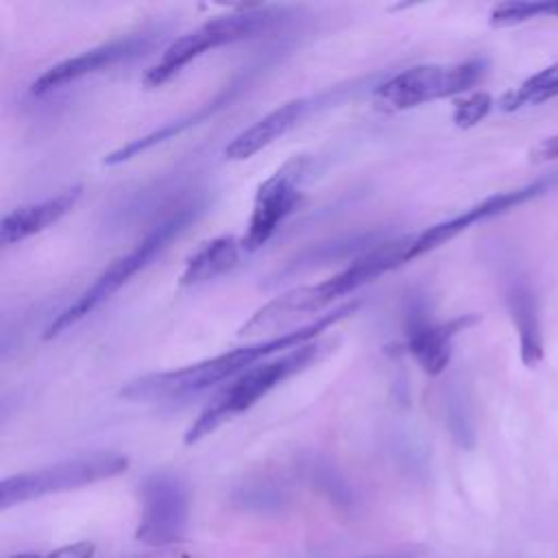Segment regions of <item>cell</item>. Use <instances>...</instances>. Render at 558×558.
I'll list each match as a JSON object with an SVG mask.
<instances>
[{
    "label": "cell",
    "mask_w": 558,
    "mask_h": 558,
    "mask_svg": "<svg viewBox=\"0 0 558 558\" xmlns=\"http://www.w3.org/2000/svg\"><path fill=\"white\" fill-rule=\"evenodd\" d=\"M532 157L536 161H547V159H558V135H551V137H545L534 150H532Z\"/></svg>",
    "instance_id": "cell-22"
},
{
    "label": "cell",
    "mask_w": 558,
    "mask_h": 558,
    "mask_svg": "<svg viewBox=\"0 0 558 558\" xmlns=\"http://www.w3.org/2000/svg\"><path fill=\"white\" fill-rule=\"evenodd\" d=\"M357 307H360V301H349L314 318L312 323L290 329L281 336L255 340L251 344L218 353L207 360H198L194 364H187L174 371H161V373H148V375L135 377L120 388V397L133 399V401H166V399H183V397L198 395L222 381L229 384L251 366L316 340L323 331L331 329L336 323L351 316Z\"/></svg>",
    "instance_id": "cell-1"
},
{
    "label": "cell",
    "mask_w": 558,
    "mask_h": 558,
    "mask_svg": "<svg viewBox=\"0 0 558 558\" xmlns=\"http://www.w3.org/2000/svg\"><path fill=\"white\" fill-rule=\"evenodd\" d=\"M405 248H408V235L381 240L373 248L353 257V262L340 272L318 283L299 286L275 296L272 301L255 310L251 318L240 327L238 333L246 338L272 333L277 329L292 325L296 318H303L307 314H316L329 307L340 296H347L355 292L360 286H366L373 279L408 264Z\"/></svg>",
    "instance_id": "cell-2"
},
{
    "label": "cell",
    "mask_w": 558,
    "mask_h": 558,
    "mask_svg": "<svg viewBox=\"0 0 558 558\" xmlns=\"http://www.w3.org/2000/svg\"><path fill=\"white\" fill-rule=\"evenodd\" d=\"M142 512L135 538L150 547L179 543L187 527L190 497L181 477L172 473H153L140 488Z\"/></svg>",
    "instance_id": "cell-9"
},
{
    "label": "cell",
    "mask_w": 558,
    "mask_h": 558,
    "mask_svg": "<svg viewBox=\"0 0 558 558\" xmlns=\"http://www.w3.org/2000/svg\"><path fill=\"white\" fill-rule=\"evenodd\" d=\"M477 320L475 314H462L445 323H434L427 310L414 303L405 316V349L427 375L436 377L451 360L453 338Z\"/></svg>",
    "instance_id": "cell-12"
},
{
    "label": "cell",
    "mask_w": 558,
    "mask_h": 558,
    "mask_svg": "<svg viewBox=\"0 0 558 558\" xmlns=\"http://www.w3.org/2000/svg\"><path fill=\"white\" fill-rule=\"evenodd\" d=\"M201 211L198 203L181 205L177 211H172L168 218H163L159 225H155L133 248L118 255L113 262L107 264V268L65 307L61 310L50 325L44 331V338H57L59 333L68 331L72 325L83 320L87 314H92L96 307H100L105 301H109L122 286L131 281L133 275L144 270L157 255L174 240L179 238L190 222L196 220Z\"/></svg>",
    "instance_id": "cell-4"
},
{
    "label": "cell",
    "mask_w": 558,
    "mask_h": 558,
    "mask_svg": "<svg viewBox=\"0 0 558 558\" xmlns=\"http://www.w3.org/2000/svg\"><path fill=\"white\" fill-rule=\"evenodd\" d=\"M129 469V458L113 451H96L54 462L35 471H24L0 482V508L7 510L17 504L41 499L46 495L74 490L109 477H116Z\"/></svg>",
    "instance_id": "cell-7"
},
{
    "label": "cell",
    "mask_w": 558,
    "mask_h": 558,
    "mask_svg": "<svg viewBox=\"0 0 558 558\" xmlns=\"http://www.w3.org/2000/svg\"><path fill=\"white\" fill-rule=\"evenodd\" d=\"M556 96H558V63L547 65L545 70L525 78L519 87L504 94L501 100H499V109L501 111H517L521 107L547 102Z\"/></svg>",
    "instance_id": "cell-18"
},
{
    "label": "cell",
    "mask_w": 558,
    "mask_h": 558,
    "mask_svg": "<svg viewBox=\"0 0 558 558\" xmlns=\"http://www.w3.org/2000/svg\"><path fill=\"white\" fill-rule=\"evenodd\" d=\"M331 98H333V92H325V94H316V96L292 98V100L275 107L272 111H268L266 116L255 120L251 126L240 131L225 146V150H222L225 159H229V161H244V159L253 157L262 148H266L272 142H277L279 137H283L290 129H294L310 113H314L316 109L329 105Z\"/></svg>",
    "instance_id": "cell-13"
},
{
    "label": "cell",
    "mask_w": 558,
    "mask_h": 558,
    "mask_svg": "<svg viewBox=\"0 0 558 558\" xmlns=\"http://www.w3.org/2000/svg\"><path fill=\"white\" fill-rule=\"evenodd\" d=\"M416 551L401 549V551H388V554H375V556H362V558H414Z\"/></svg>",
    "instance_id": "cell-23"
},
{
    "label": "cell",
    "mask_w": 558,
    "mask_h": 558,
    "mask_svg": "<svg viewBox=\"0 0 558 558\" xmlns=\"http://www.w3.org/2000/svg\"><path fill=\"white\" fill-rule=\"evenodd\" d=\"M157 44V37L153 33H135L126 35L120 39H111L107 44L94 46L89 50H83L78 54H72L48 70H44L33 83H31V94L44 96L52 89H59L68 83H74L83 76L96 74L100 70L113 68L118 63H126L131 59H137L153 50Z\"/></svg>",
    "instance_id": "cell-11"
},
{
    "label": "cell",
    "mask_w": 558,
    "mask_h": 558,
    "mask_svg": "<svg viewBox=\"0 0 558 558\" xmlns=\"http://www.w3.org/2000/svg\"><path fill=\"white\" fill-rule=\"evenodd\" d=\"M96 545L92 541H76L52 549L50 554H17L11 558H94Z\"/></svg>",
    "instance_id": "cell-21"
},
{
    "label": "cell",
    "mask_w": 558,
    "mask_h": 558,
    "mask_svg": "<svg viewBox=\"0 0 558 558\" xmlns=\"http://www.w3.org/2000/svg\"><path fill=\"white\" fill-rule=\"evenodd\" d=\"M81 192H83L81 185H72L54 196H48L44 201L9 211L0 225V242L9 246L35 233H41L44 229H48L50 225H54L57 220H61L65 214L72 211V207L81 198Z\"/></svg>",
    "instance_id": "cell-15"
},
{
    "label": "cell",
    "mask_w": 558,
    "mask_h": 558,
    "mask_svg": "<svg viewBox=\"0 0 558 558\" xmlns=\"http://www.w3.org/2000/svg\"><path fill=\"white\" fill-rule=\"evenodd\" d=\"M488 70V61L473 57L451 65H412L401 70L373 89V102L384 111H405L418 105L449 98L475 87Z\"/></svg>",
    "instance_id": "cell-6"
},
{
    "label": "cell",
    "mask_w": 558,
    "mask_h": 558,
    "mask_svg": "<svg viewBox=\"0 0 558 558\" xmlns=\"http://www.w3.org/2000/svg\"><path fill=\"white\" fill-rule=\"evenodd\" d=\"M558 183V177H549V179H541V181H534V183H527V185H521V187H514V190H506V192H499V194H493L471 207H466L464 211L447 218V220H440L418 233H410L408 235V262L429 253V251H436L438 246L447 244L449 240H453L456 235H460L462 231H466L469 227L477 225V222H484L488 218H495V216H501L545 192H549L554 185Z\"/></svg>",
    "instance_id": "cell-10"
},
{
    "label": "cell",
    "mask_w": 558,
    "mask_h": 558,
    "mask_svg": "<svg viewBox=\"0 0 558 558\" xmlns=\"http://www.w3.org/2000/svg\"><path fill=\"white\" fill-rule=\"evenodd\" d=\"M283 20V9L275 7H240L233 13L218 15L196 26L194 31L170 41L161 57L146 70L144 85L159 87L179 74L190 61L220 48L225 44L242 41L272 31Z\"/></svg>",
    "instance_id": "cell-5"
},
{
    "label": "cell",
    "mask_w": 558,
    "mask_h": 558,
    "mask_svg": "<svg viewBox=\"0 0 558 558\" xmlns=\"http://www.w3.org/2000/svg\"><path fill=\"white\" fill-rule=\"evenodd\" d=\"M331 342L312 340L307 344H301L292 351H286L281 355L268 357L235 379H231L194 418V423L187 427L183 442L194 445L222 427L225 423L233 421L248 408H253L257 401H262L270 390H275L279 384L290 379L292 375L314 366L327 351Z\"/></svg>",
    "instance_id": "cell-3"
},
{
    "label": "cell",
    "mask_w": 558,
    "mask_h": 558,
    "mask_svg": "<svg viewBox=\"0 0 558 558\" xmlns=\"http://www.w3.org/2000/svg\"><path fill=\"white\" fill-rule=\"evenodd\" d=\"M506 305L519 336V355L527 368L543 360V327L538 316V301L530 281L521 275H510L506 281Z\"/></svg>",
    "instance_id": "cell-14"
},
{
    "label": "cell",
    "mask_w": 558,
    "mask_h": 558,
    "mask_svg": "<svg viewBox=\"0 0 558 558\" xmlns=\"http://www.w3.org/2000/svg\"><path fill=\"white\" fill-rule=\"evenodd\" d=\"M244 244L235 235H218L203 242L187 259L179 275L181 286H201L211 281L240 264Z\"/></svg>",
    "instance_id": "cell-16"
},
{
    "label": "cell",
    "mask_w": 558,
    "mask_h": 558,
    "mask_svg": "<svg viewBox=\"0 0 558 558\" xmlns=\"http://www.w3.org/2000/svg\"><path fill=\"white\" fill-rule=\"evenodd\" d=\"M229 98H231V87H229L227 92L218 94L216 98H211L209 102H205L203 107H198L196 111H192V113H187V116H183V118H177V120H172V122H166L163 126L155 129L153 133H146V135H142V137H137V140L126 142V144L120 146L118 150L109 153V155L102 159V163H105V166H118V163H124V161L137 157L140 153H144V150H148V148H153V146H157V144H161V142H166V140H170V137H174V135H179V133H183L187 126H194L196 122L209 118L214 111H218L222 105H227Z\"/></svg>",
    "instance_id": "cell-17"
},
{
    "label": "cell",
    "mask_w": 558,
    "mask_h": 558,
    "mask_svg": "<svg viewBox=\"0 0 558 558\" xmlns=\"http://www.w3.org/2000/svg\"><path fill=\"white\" fill-rule=\"evenodd\" d=\"M490 107H493V98L486 92H475L469 98L456 102L453 122L462 129L473 126V124H477L480 120H484L488 116Z\"/></svg>",
    "instance_id": "cell-20"
},
{
    "label": "cell",
    "mask_w": 558,
    "mask_h": 558,
    "mask_svg": "<svg viewBox=\"0 0 558 558\" xmlns=\"http://www.w3.org/2000/svg\"><path fill=\"white\" fill-rule=\"evenodd\" d=\"M554 15L558 17V0H517V2H501L490 9V26L495 28H506L514 24H523L534 17H545Z\"/></svg>",
    "instance_id": "cell-19"
},
{
    "label": "cell",
    "mask_w": 558,
    "mask_h": 558,
    "mask_svg": "<svg viewBox=\"0 0 558 558\" xmlns=\"http://www.w3.org/2000/svg\"><path fill=\"white\" fill-rule=\"evenodd\" d=\"M307 166V155H292L257 185L246 233L242 238L244 251L262 248L283 225V220L296 209Z\"/></svg>",
    "instance_id": "cell-8"
}]
</instances>
